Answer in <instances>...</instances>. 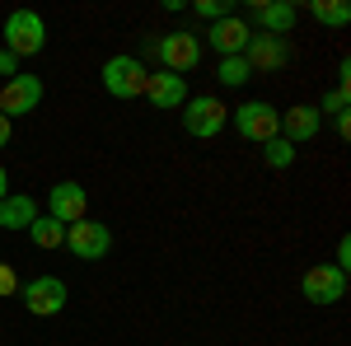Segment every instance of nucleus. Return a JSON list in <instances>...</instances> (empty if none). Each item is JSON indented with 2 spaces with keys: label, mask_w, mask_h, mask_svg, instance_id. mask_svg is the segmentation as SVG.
Instances as JSON below:
<instances>
[{
  "label": "nucleus",
  "mask_w": 351,
  "mask_h": 346,
  "mask_svg": "<svg viewBox=\"0 0 351 346\" xmlns=\"http://www.w3.org/2000/svg\"><path fill=\"white\" fill-rule=\"evenodd\" d=\"M155 61H160V71H173V75L188 80V71L202 66V33H192V28H173V33L155 38Z\"/></svg>",
  "instance_id": "nucleus-1"
},
{
  "label": "nucleus",
  "mask_w": 351,
  "mask_h": 346,
  "mask_svg": "<svg viewBox=\"0 0 351 346\" xmlns=\"http://www.w3.org/2000/svg\"><path fill=\"white\" fill-rule=\"evenodd\" d=\"M230 127L243 136V140H253V145H267L281 136V112L267 103V99H248V103L230 108Z\"/></svg>",
  "instance_id": "nucleus-2"
},
{
  "label": "nucleus",
  "mask_w": 351,
  "mask_h": 346,
  "mask_svg": "<svg viewBox=\"0 0 351 346\" xmlns=\"http://www.w3.org/2000/svg\"><path fill=\"white\" fill-rule=\"evenodd\" d=\"M5 52L10 56H38L43 47H47V24H43V14L38 10H14L10 19H5Z\"/></svg>",
  "instance_id": "nucleus-3"
},
{
  "label": "nucleus",
  "mask_w": 351,
  "mask_h": 346,
  "mask_svg": "<svg viewBox=\"0 0 351 346\" xmlns=\"http://www.w3.org/2000/svg\"><path fill=\"white\" fill-rule=\"evenodd\" d=\"M178 112H183V127H188V136H197V140H216V136L230 127V108L220 103V99H211V94H197V99H188Z\"/></svg>",
  "instance_id": "nucleus-4"
},
{
  "label": "nucleus",
  "mask_w": 351,
  "mask_h": 346,
  "mask_svg": "<svg viewBox=\"0 0 351 346\" xmlns=\"http://www.w3.org/2000/svg\"><path fill=\"white\" fill-rule=\"evenodd\" d=\"M66 248L80 258V262H99V258H108L112 253V230L104 220H75V225H66Z\"/></svg>",
  "instance_id": "nucleus-5"
},
{
  "label": "nucleus",
  "mask_w": 351,
  "mask_h": 346,
  "mask_svg": "<svg viewBox=\"0 0 351 346\" xmlns=\"http://www.w3.org/2000/svg\"><path fill=\"white\" fill-rule=\"evenodd\" d=\"M145 66H141V56H108L104 61V71H99V80L108 89L112 99H141V89H145Z\"/></svg>",
  "instance_id": "nucleus-6"
},
{
  "label": "nucleus",
  "mask_w": 351,
  "mask_h": 346,
  "mask_svg": "<svg viewBox=\"0 0 351 346\" xmlns=\"http://www.w3.org/2000/svg\"><path fill=\"white\" fill-rule=\"evenodd\" d=\"M300 295H304L309 304H319V309H328V304L347 299V271H337L332 262L309 267V271L300 276Z\"/></svg>",
  "instance_id": "nucleus-7"
},
{
  "label": "nucleus",
  "mask_w": 351,
  "mask_h": 346,
  "mask_svg": "<svg viewBox=\"0 0 351 346\" xmlns=\"http://www.w3.org/2000/svg\"><path fill=\"white\" fill-rule=\"evenodd\" d=\"M47 215L56 225H75L89 215V187L75 183V178H61V183L47 192Z\"/></svg>",
  "instance_id": "nucleus-8"
},
{
  "label": "nucleus",
  "mask_w": 351,
  "mask_h": 346,
  "mask_svg": "<svg viewBox=\"0 0 351 346\" xmlns=\"http://www.w3.org/2000/svg\"><path fill=\"white\" fill-rule=\"evenodd\" d=\"M66 299H71V291H66L61 276H33V281L24 286V309L33 314V319H52V314H61Z\"/></svg>",
  "instance_id": "nucleus-9"
},
{
  "label": "nucleus",
  "mask_w": 351,
  "mask_h": 346,
  "mask_svg": "<svg viewBox=\"0 0 351 346\" xmlns=\"http://www.w3.org/2000/svg\"><path fill=\"white\" fill-rule=\"evenodd\" d=\"M38 103H43V80H38V75H24V71H19L14 80L0 84V112H5L10 122H14V117H28Z\"/></svg>",
  "instance_id": "nucleus-10"
},
{
  "label": "nucleus",
  "mask_w": 351,
  "mask_h": 346,
  "mask_svg": "<svg viewBox=\"0 0 351 346\" xmlns=\"http://www.w3.org/2000/svg\"><path fill=\"white\" fill-rule=\"evenodd\" d=\"M243 61H248L253 75H271V71H281L291 61V42L286 38H267V33H253L248 47H243Z\"/></svg>",
  "instance_id": "nucleus-11"
},
{
  "label": "nucleus",
  "mask_w": 351,
  "mask_h": 346,
  "mask_svg": "<svg viewBox=\"0 0 351 346\" xmlns=\"http://www.w3.org/2000/svg\"><path fill=\"white\" fill-rule=\"evenodd\" d=\"M248 19L258 24V33H267V38H291L300 10L291 0H258V5H248Z\"/></svg>",
  "instance_id": "nucleus-12"
},
{
  "label": "nucleus",
  "mask_w": 351,
  "mask_h": 346,
  "mask_svg": "<svg viewBox=\"0 0 351 346\" xmlns=\"http://www.w3.org/2000/svg\"><path fill=\"white\" fill-rule=\"evenodd\" d=\"M150 103L160 108V112H178V108L188 103V80L183 75H173V71H155V75H145V89H141Z\"/></svg>",
  "instance_id": "nucleus-13"
},
{
  "label": "nucleus",
  "mask_w": 351,
  "mask_h": 346,
  "mask_svg": "<svg viewBox=\"0 0 351 346\" xmlns=\"http://www.w3.org/2000/svg\"><path fill=\"white\" fill-rule=\"evenodd\" d=\"M324 127V112L314 103H295L281 112V140H291V145H304V140H314Z\"/></svg>",
  "instance_id": "nucleus-14"
},
{
  "label": "nucleus",
  "mask_w": 351,
  "mask_h": 346,
  "mask_svg": "<svg viewBox=\"0 0 351 346\" xmlns=\"http://www.w3.org/2000/svg\"><path fill=\"white\" fill-rule=\"evenodd\" d=\"M248 38H253V28H248V19H239V14H230V19L211 24V47L220 52V61H225V56H243Z\"/></svg>",
  "instance_id": "nucleus-15"
},
{
  "label": "nucleus",
  "mask_w": 351,
  "mask_h": 346,
  "mask_svg": "<svg viewBox=\"0 0 351 346\" xmlns=\"http://www.w3.org/2000/svg\"><path fill=\"white\" fill-rule=\"evenodd\" d=\"M38 220V201L28 192H10L0 201V230H14V234H28V225Z\"/></svg>",
  "instance_id": "nucleus-16"
},
{
  "label": "nucleus",
  "mask_w": 351,
  "mask_h": 346,
  "mask_svg": "<svg viewBox=\"0 0 351 346\" xmlns=\"http://www.w3.org/2000/svg\"><path fill=\"white\" fill-rule=\"evenodd\" d=\"M28 239H33V248L52 253V248H61V243H66V225H56L52 215H38V220L28 225Z\"/></svg>",
  "instance_id": "nucleus-17"
},
{
  "label": "nucleus",
  "mask_w": 351,
  "mask_h": 346,
  "mask_svg": "<svg viewBox=\"0 0 351 346\" xmlns=\"http://www.w3.org/2000/svg\"><path fill=\"white\" fill-rule=\"evenodd\" d=\"M309 14H314L319 24H328V28H347L351 24V5L347 0H314Z\"/></svg>",
  "instance_id": "nucleus-18"
},
{
  "label": "nucleus",
  "mask_w": 351,
  "mask_h": 346,
  "mask_svg": "<svg viewBox=\"0 0 351 346\" xmlns=\"http://www.w3.org/2000/svg\"><path fill=\"white\" fill-rule=\"evenodd\" d=\"M263 164H267V169H291V164H295V145L281 140V136L267 140V145H263Z\"/></svg>",
  "instance_id": "nucleus-19"
},
{
  "label": "nucleus",
  "mask_w": 351,
  "mask_h": 346,
  "mask_svg": "<svg viewBox=\"0 0 351 346\" xmlns=\"http://www.w3.org/2000/svg\"><path fill=\"white\" fill-rule=\"evenodd\" d=\"M192 14H197V19H206V24H220V19H230V14H234V0H197V5H192Z\"/></svg>",
  "instance_id": "nucleus-20"
},
{
  "label": "nucleus",
  "mask_w": 351,
  "mask_h": 346,
  "mask_svg": "<svg viewBox=\"0 0 351 346\" xmlns=\"http://www.w3.org/2000/svg\"><path fill=\"white\" fill-rule=\"evenodd\" d=\"M248 75H253V71H248V61H243V56H225V61H220V71H216L220 84H248Z\"/></svg>",
  "instance_id": "nucleus-21"
},
{
  "label": "nucleus",
  "mask_w": 351,
  "mask_h": 346,
  "mask_svg": "<svg viewBox=\"0 0 351 346\" xmlns=\"http://www.w3.org/2000/svg\"><path fill=\"white\" fill-rule=\"evenodd\" d=\"M314 108H319V112H332V117H342V112H347V80H337L324 94V103H314Z\"/></svg>",
  "instance_id": "nucleus-22"
},
{
  "label": "nucleus",
  "mask_w": 351,
  "mask_h": 346,
  "mask_svg": "<svg viewBox=\"0 0 351 346\" xmlns=\"http://www.w3.org/2000/svg\"><path fill=\"white\" fill-rule=\"evenodd\" d=\"M19 71H24V61H19V56H10L5 47H0V75H5V80H14Z\"/></svg>",
  "instance_id": "nucleus-23"
},
{
  "label": "nucleus",
  "mask_w": 351,
  "mask_h": 346,
  "mask_svg": "<svg viewBox=\"0 0 351 346\" xmlns=\"http://www.w3.org/2000/svg\"><path fill=\"white\" fill-rule=\"evenodd\" d=\"M332 267H337V271H347V267H351V239H337V262H332Z\"/></svg>",
  "instance_id": "nucleus-24"
},
{
  "label": "nucleus",
  "mask_w": 351,
  "mask_h": 346,
  "mask_svg": "<svg viewBox=\"0 0 351 346\" xmlns=\"http://www.w3.org/2000/svg\"><path fill=\"white\" fill-rule=\"evenodd\" d=\"M10 291H14V267L0 262V295H10Z\"/></svg>",
  "instance_id": "nucleus-25"
},
{
  "label": "nucleus",
  "mask_w": 351,
  "mask_h": 346,
  "mask_svg": "<svg viewBox=\"0 0 351 346\" xmlns=\"http://www.w3.org/2000/svg\"><path fill=\"white\" fill-rule=\"evenodd\" d=\"M10 132H14V122H10V117H5V112H0V150H5V145H10Z\"/></svg>",
  "instance_id": "nucleus-26"
},
{
  "label": "nucleus",
  "mask_w": 351,
  "mask_h": 346,
  "mask_svg": "<svg viewBox=\"0 0 351 346\" xmlns=\"http://www.w3.org/2000/svg\"><path fill=\"white\" fill-rule=\"evenodd\" d=\"M337 122V136H351V112H342V117H332Z\"/></svg>",
  "instance_id": "nucleus-27"
},
{
  "label": "nucleus",
  "mask_w": 351,
  "mask_h": 346,
  "mask_svg": "<svg viewBox=\"0 0 351 346\" xmlns=\"http://www.w3.org/2000/svg\"><path fill=\"white\" fill-rule=\"evenodd\" d=\"M10 197V173H5V164H0V201Z\"/></svg>",
  "instance_id": "nucleus-28"
}]
</instances>
